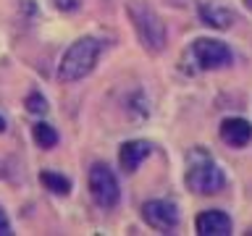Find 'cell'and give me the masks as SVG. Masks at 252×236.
<instances>
[{"mask_svg": "<svg viewBox=\"0 0 252 236\" xmlns=\"http://www.w3.org/2000/svg\"><path fill=\"white\" fill-rule=\"evenodd\" d=\"M187 189L194 194H216L223 189L226 176L218 168V163L210 157L205 147H194L187 155V173H184Z\"/></svg>", "mask_w": 252, "mask_h": 236, "instance_id": "6da1fadb", "label": "cell"}, {"mask_svg": "<svg viewBox=\"0 0 252 236\" xmlns=\"http://www.w3.org/2000/svg\"><path fill=\"white\" fill-rule=\"evenodd\" d=\"M100 58V42L94 37H79L74 45L63 53L61 66H58V79L66 84H74L87 74H92V68L97 66Z\"/></svg>", "mask_w": 252, "mask_h": 236, "instance_id": "7a4b0ae2", "label": "cell"}, {"mask_svg": "<svg viewBox=\"0 0 252 236\" xmlns=\"http://www.w3.org/2000/svg\"><path fill=\"white\" fill-rule=\"evenodd\" d=\"M126 11L131 16V24H134V29H137V37H139L142 47H145L147 53H160L165 47V24L160 21V16H158L147 3H142V0H131V3L126 5Z\"/></svg>", "mask_w": 252, "mask_h": 236, "instance_id": "3957f363", "label": "cell"}, {"mask_svg": "<svg viewBox=\"0 0 252 236\" xmlns=\"http://www.w3.org/2000/svg\"><path fill=\"white\" fill-rule=\"evenodd\" d=\"M189 55H192V60L197 63L200 71H218V68L231 66L234 60L231 47L220 42V39H210V37H197L192 47H189Z\"/></svg>", "mask_w": 252, "mask_h": 236, "instance_id": "277c9868", "label": "cell"}, {"mask_svg": "<svg viewBox=\"0 0 252 236\" xmlns=\"http://www.w3.org/2000/svg\"><path fill=\"white\" fill-rule=\"evenodd\" d=\"M90 192L92 200L100 205V207H116L118 200H121V186H118L116 173L108 168L105 163H94L90 168Z\"/></svg>", "mask_w": 252, "mask_h": 236, "instance_id": "5b68a950", "label": "cell"}, {"mask_svg": "<svg viewBox=\"0 0 252 236\" xmlns=\"http://www.w3.org/2000/svg\"><path fill=\"white\" fill-rule=\"evenodd\" d=\"M142 218L150 228L160 234H171L173 228L179 226V210L176 205L168 202V200H150L142 205Z\"/></svg>", "mask_w": 252, "mask_h": 236, "instance_id": "8992f818", "label": "cell"}, {"mask_svg": "<svg viewBox=\"0 0 252 236\" xmlns=\"http://www.w3.org/2000/svg\"><path fill=\"white\" fill-rule=\"evenodd\" d=\"M194 228L200 236H228L231 234V218L223 210H205L197 215Z\"/></svg>", "mask_w": 252, "mask_h": 236, "instance_id": "52a82bcc", "label": "cell"}, {"mask_svg": "<svg viewBox=\"0 0 252 236\" xmlns=\"http://www.w3.org/2000/svg\"><path fill=\"white\" fill-rule=\"evenodd\" d=\"M220 139L228 147H247L252 139V123L247 118H223L220 121Z\"/></svg>", "mask_w": 252, "mask_h": 236, "instance_id": "ba28073f", "label": "cell"}, {"mask_svg": "<svg viewBox=\"0 0 252 236\" xmlns=\"http://www.w3.org/2000/svg\"><path fill=\"white\" fill-rule=\"evenodd\" d=\"M153 152V145L145 139H131V142H124L121 149H118V163H121V168L126 173H134L142 165L145 157H150Z\"/></svg>", "mask_w": 252, "mask_h": 236, "instance_id": "9c48e42d", "label": "cell"}, {"mask_svg": "<svg viewBox=\"0 0 252 236\" xmlns=\"http://www.w3.org/2000/svg\"><path fill=\"white\" fill-rule=\"evenodd\" d=\"M200 19L213 29H228L234 24V13L220 5H200Z\"/></svg>", "mask_w": 252, "mask_h": 236, "instance_id": "30bf717a", "label": "cell"}, {"mask_svg": "<svg viewBox=\"0 0 252 236\" xmlns=\"http://www.w3.org/2000/svg\"><path fill=\"white\" fill-rule=\"evenodd\" d=\"M39 184H42L47 192H53L58 197H68L71 194V178H66L58 171H42L39 173Z\"/></svg>", "mask_w": 252, "mask_h": 236, "instance_id": "8fae6325", "label": "cell"}, {"mask_svg": "<svg viewBox=\"0 0 252 236\" xmlns=\"http://www.w3.org/2000/svg\"><path fill=\"white\" fill-rule=\"evenodd\" d=\"M32 134H34V142H37V145L42 147V149H53L55 145H58V131H55L50 123H45V121L34 123Z\"/></svg>", "mask_w": 252, "mask_h": 236, "instance_id": "7c38bea8", "label": "cell"}, {"mask_svg": "<svg viewBox=\"0 0 252 236\" xmlns=\"http://www.w3.org/2000/svg\"><path fill=\"white\" fill-rule=\"evenodd\" d=\"M27 110L29 113H47V100L42 97V94H37V92H32L29 97H27Z\"/></svg>", "mask_w": 252, "mask_h": 236, "instance_id": "4fadbf2b", "label": "cell"}, {"mask_svg": "<svg viewBox=\"0 0 252 236\" xmlns=\"http://www.w3.org/2000/svg\"><path fill=\"white\" fill-rule=\"evenodd\" d=\"M53 5L58 8V11H66V13H71V11H76V8L82 5V0H53Z\"/></svg>", "mask_w": 252, "mask_h": 236, "instance_id": "5bb4252c", "label": "cell"}, {"mask_svg": "<svg viewBox=\"0 0 252 236\" xmlns=\"http://www.w3.org/2000/svg\"><path fill=\"white\" fill-rule=\"evenodd\" d=\"M11 234H13V228H11V220H8L5 210H3V205H0V236H11Z\"/></svg>", "mask_w": 252, "mask_h": 236, "instance_id": "9a60e30c", "label": "cell"}, {"mask_svg": "<svg viewBox=\"0 0 252 236\" xmlns=\"http://www.w3.org/2000/svg\"><path fill=\"white\" fill-rule=\"evenodd\" d=\"M3 131H5V118L0 116V134H3Z\"/></svg>", "mask_w": 252, "mask_h": 236, "instance_id": "2e32d148", "label": "cell"}, {"mask_svg": "<svg viewBox=\"0 0 252 236\" xmlns=\"http://www.w3.org/2000/svg\"><path fill=\"white\" fill-rule=\"evenodd\" d=\"M244 5H247V8H250V11H252V0H244Z\"/></svg>", "mask_w": 252, "mask_h": 236, "instance_id": "e0dca14e", "label": "cell"}]
</instances>
